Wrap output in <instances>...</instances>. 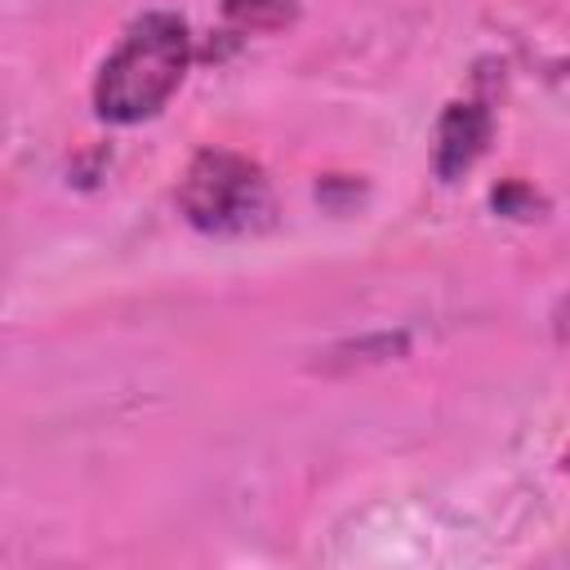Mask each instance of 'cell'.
<instances>
[{"label": "cell", "instance_id": "6da1fadb", "mask_svg": "<svg viewBox=\"0 0 570 570\" xmlns=\"http://www.w3.org/2000/svg\"><path fill=\"white\" fill-rule=\"evenodd\" d=\"M191 62V36L178 13H142L120 45L107 53L98 80H94V111L111 125H138L151 120L174 89L183 85Z\"/></svg>", "mask_w": 570, "mask_h": 570}, {"label": "cell", "instance_id": "7a4b0ae2", "mask_svg": "<svg viewBox=\"0 0 570 570\" xmlns=\"http://www.w3.org/2000/svg\"><path fill=\"white\" fill-rule=\"evenodd\" d=\"M178 209L209 236H245L272 223V187L249 156L209 147L187 165L178 183Z\"/></svg>", "mask_w": 570, "mask_h": 570}, {"label": "cell", "instance_id": "3957f363", "mask_svg": "<svg viewBox=\"0 0 570 570\" xmlns=\"http://www.w3.org/2000/svg\"><path fill=\"white\" fill-rule=\"evenodd\" d=\"M485 138H490V116H485V107H476V102H454V107L441 116V129H436V174H441V178L463 174V169L485 151Z\"/></svg>", "mask_w": 570, "mask_h": 570}, {"label": "cell", "instance_id": "277c9868", "mask_svg": "<svg viewBox=\"0 0 570 570\" xmlns=\"http://www.w3.org/2000/svg\"><path fill=\"white\" fill-rule=\"evenodd\" d=\"M552 325H557V338H566V343H570V294L557 303V312H552Z\"/></svg>", "mask_w": 570, "mask_h": 570}]
</instances>
